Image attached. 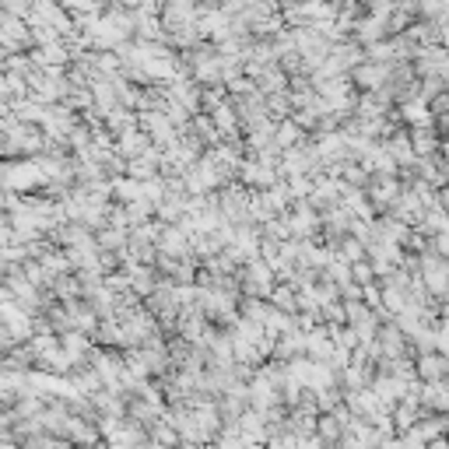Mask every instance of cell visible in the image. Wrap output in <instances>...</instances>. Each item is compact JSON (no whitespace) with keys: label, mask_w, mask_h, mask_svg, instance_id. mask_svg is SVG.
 <instances>
[{"label":"cell","mask_w":449,"mask_h":449,"mask_svg":"<svg viewBox=\"0 0 449 449\" xmlns=\"http://www.w3.org/2000/svg\"><path fill=\"white\" fill-rule=\"evenodd\" d=\"M446 355H435V351H428V355H418L414 358V376H418V382H446Z\"/></svg>","instance_id":"6da1fadb"}]
</instances>
